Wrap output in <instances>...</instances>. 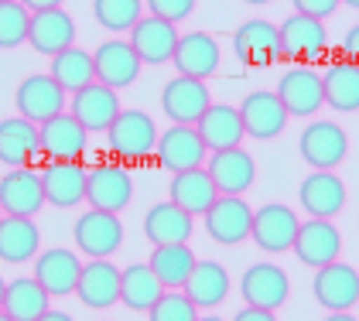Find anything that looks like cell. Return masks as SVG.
Masks as SVG:
<instances>
[{
    "label": "cell",
    "instance_id": "6da1fadb",
    "mask_svg": "<svg viewBox=\"0 0 359 321\" xmlns=\"http://www.w3.org/2000/svg\"><path fill=\"white\" fill-rule=\"evenodd\" d=\"M280 38V62L291 65H311L318 69L322 58L329 55V31L322 21L304 18V14H291L284 25L277 27Z\"/></svg>",
    "mask_w": 359,
    "mask_h": 321
},
{
    "label": "cell",
    "instance_id": "7a4b0ae2",
    "mask_svg": "<svg viewBox=\"0 0 359 321\" xmlns=\"http://www.w3.org/2000/svg\"><path fill=\"white\" fill-rule=\"evenodd\" d=\"M158 127L147 113L140 109H120L116 120L107 130V144H110V154L120 160H140L147 154H154L158 147Z\"/></svg>",
    "mask_w": 359,
    "mask_h": 321
},
{
    "label": "cell",
    "instance_id": "3957f363",
    "mask_svg": "<svg viewBox=\"0 0 359 321\" xmlns=\"http://www.w3.org/2000/svg\"><path fill=\"white\" fill-rule=\"evenodd\" d=\"M134 198V182H130V171L116 160H103V164H93L86 171V202L89 209H100V212H113L120 215Z\"/></svg>",
    "mask_w": 359,
    "mask_h": 321
},
{
    "label": "cell",
    "instance_id": "277c9868",
    "mask_svg": "<svg viewBox=\"0 0 359 321\" xmlns=\"http://www.w3.org/2000/svg\"><path fill=\"white\" fill-rule=\"evenodd\" d=\"M318 76H322L325 103L332 109H342V113L359 109V65L342 48H329V55L318 65Z\"/></svg>",
    "mask_w": 359,
    "mask_h": 321
},
{
    "label": "cell",
    "instance_id": "5b68a950",
    "mask_svg": "<svg viewBox=\"0 0 359 321\" xmlns=\"http://www.w3.org/2000/svg\"><path fill=\"white\" fill-rule=\"evenodd\" d=\"M72 243L83 250L89 260H110L113 253L120 250V243H123V226H120V219L113 212L89 209L86 215L76 219Z\"/></svg>",
    "mask_w": 359,
    "mask_h": 321
},
{
    "label": "cell",
    "instance_id": "8992f818",
    "mask_svg": "<svg viewBox=\"0 0 359 321\" xmlns=\"http://www.w3.org/2000/svg\"><path fill=\"white\" fill-rule=\"evenodd\" d=\"M277 100L284 103L287 116H311L325 107L322 76L311 65H287L277 82Z\"/></svg>",
    "mask_w": 359,
    "mask_h": 321
},
{
    "label": "cell",
    "instance_id": "52a82bcc",
    "mask_svg": "<svg viewBox=\"0 0 359 321\" xmlns=\"http://www.w3.org/2000/svg\"><path fill=\"white\" fill-rule=\"evenodd\" d=\"M14 107H18V116H25V120L41 127L45 120L65 113L69 100H65L62 86L52 76H28L14 89Z\"/></svg>",
    "mask_w": 359,
    "mask_h": 321
},
{
    "label": "cell",
    "instance_id": "ba28073f",
    "mask_svg": "<svg viewBox=\"0 0 359 321\" xmlns=\"http://www.w3.org/2000/svg\"><path fill=\"white\" fill-rule=\"evenodd\" d=\"M298 147L304 164H311L315 171H335L349 154V137L332 120H315L311 127H304Z\"/></svg>",
    "mask_w": 359,
    "mask_h": 321
},
{
    "label": "cell",
    "instance_id": "9c48e42d",
    "mask_svg": "<svg viewBox=\"0 0 359 321\" xmlns=\"http://www.w3.org/2000/svg\"><path fill=\"white\" fill-rule=\"evenodd\" d=\"M41 137V158L45 160H83L89 151V130L72 116L58 113L38 127Z\"/></svg>",
    "mask_w": 359,
    "mask_h": 321
},
{
    "label": "cell",
    "instance_id": "30bf717a",
    "mask_svg": "<svg viewBox=\"0 0 359 321\" xmlns=\"http://www.w3.org/2000/svg\"><path fill=\"white\" fill-rule=\"evenodd\" d=\"M202 219H205V233L219 246H240L250 240L253 212L240 195H219Z\"/></svg>",
    "mask_w": 359,
    "mask_h": 321
},
{
    "label": "cell",
    "instance_id": "8fae6325",
    "mask_svg": "<svg viewBox=\"0 0 359 321\" xmlns=\"http://www.w3.org/2000/svg\"><path fill=\"white\" fill-rule=\"evenodd\" d=\"M311 291L315 301L335 315V311H353L359 304V270L349 264H329V267L315 270V280H311Z\"/></svg>",
    "mask_w": 359,
    "mask_h": 321
},
{
    "label": "cell",
    "instance_id": "7c38bea8",
    "mask_svg": "<svg viewBox=\"0 0 359 321\" xmlns=\"http://www.w3.org/2000/svg\"><path fill=\"white\" fill-rule=\"evenodd\" d=\"M209 107H212V96H209L205 79L178 76V79H171L165 89H161V109L168 113V120H171V123L195 127Z\"/></svg>",
    "mask_w": 359,
    "mask_h": 321
},
{
    "label": "cell",
    "instance_id": "4fadbf2b",
    "mask_svg": "<svg viewBox=\"0 0 359 321\" xmlns=\"http://www.w3.org/2000/svg\"><path fill=\"white\" fill-rule=\"evenodd\" d=\"M294 257L302 260L304 267L318 270V267H329L339 260L342 253V236L339 229L332 226V219H308L298 226V236H294Z\"/></svg>",
    "mask_w": 359,
    "mask_h": 321
},
{
    "label": "cell",
    "instance_id": "5bb4252c",
    "mask_svg": "<svg viewBox=\"0 0 359 321\" xmlns=\"http://www.w3.org/2000/svg\"><path fill=\"white\" fill-rule=\"evenodd\" d=\"M45 202L55 209H72L86 198V164L83 160H45L41 164Z\"/></svg>",
    "mask_w": 359,
    "mask_h": 321
},
{
    "label": "cell",
    "instance_id": "9a60e30c",
    "mask_svg": "<svg viewBox=\"0 0 359 321\" xmlns=\"http://www.w3.org/2000/svg\"><path fill=\"white\" fill-rule=\"evenodd\" d=\"M41 205H45V188H41V175L34 168H11L0 178V209H4V215L34 219Z\"/></svg>",
    "mask_w": 359,
    "mask_h": 321
},
{
    "label": "cell",
    "instance_id": "2e32d148",
    "mask_svg": "<svg viewBox=\"0 0 359 321\" xmlns=\"http://www.w3.org/2000/svg\"><path fill=\"white\" fill-rule=\"evenodd\" d=\"M236 109H240L243 130L250 137H257V140H274V137H280L284 123L291 120L284 103L277 100V93H271V89H253V93H247L243 103Z\"/></svg>",
    "mask_w": 359,
    "mask_h": 321
},
{
    "label": "cell",
    "instance_id": "e0dca14e",
    "mask_svg": "<svg viewBox=\"0 0 359 321\" xmlns=\"http://www.w3.org/2000/svg\"><path fill=\"white\" fill-rule=\"evenodd\" d=\"M298 215L291 212L287 205H264L253 212V226H250V240L257 243L264 253H287L294 246L298 236Z\"/></svg>",
    "mask_w": 359,
    "mask_h": 321
},
{
    "label": "cell",
    "instance_id": "ac0fdd59",
    "mask_svg": "<svg viewBox=\"0 0 359 321\" xmlns=\"http://www.w3.org/2000/svg\"><path fill=\"white\" fill-rule=\"evenodd\" d=\"M233 52L247 69H271L280 62V38L271 21H247L233 34Z\"/></svg>",
    "mask_w": 359,
    "mask_h": 321
},
{
    "label": "cell",
    "instance_id": "d6986e66",
    "mask_svg": "<svg viewBox=\"0 0 359 321\" xmlns=\"http://www.w3.org/2000/svg\"><path fill=\"white\" fill-rule=\"evenodd\" d=\"M69 113L83 123L89 134H107L110 123L120 113V100H116V89L103 86V82H89L86 89L72 93L69 100Z\"/></svg>",
    "mask_w": 359,
    "mask_h": 321
},
{
    "label": "cell",
    "instance_id": "ffe728a7",
    "mask_svg": "<svg viewBox=\"0 0 359 321\" xmlns=\"http://www.w3.org/2000/svg\"><path fill=\"white\" fill-rule=\"evenodd\" d=\"M79 273H83V260L72 250L55 246V250H45V253L34 257V280L48 291V297L76 294Z\"/></svg>",
    "mask_w": 359,
    "mask_h": 321
},
{
    "label": "cell",
    "instance_id": "44dd1931",
    "mask_svg": "<svg viewBox=\"0 0 359 321\" xmlns=\"http://www.w3.org/2000/svg\"><path fill=\"white\" fill-rule=\"evenodd\" d=\"M154 154L161 160V168H168L171 175H178V171H192V168H202V160H205V144H202V137L195 127H185V123H175V127H168V134L158 137V147H154Z\"/></svg>",
    "mask_w": 359,
    "mask_h": 321
},
{
    "label": "cell",
    "instance_id": "7402d4cb",
    "mask_svg": "<svg viewBox=\"0 0 359 321\" xmlns=\"http://www.w3.org/2000/svg\"><path fill=\"white\" fill-rule=\"evenodd\" d=\"M178 76L189 79H209L219 72V41L205 31H192V34H178V45L171 55Z\"/></svg>",
    "mask_w": 359,
    "mask_h": 321
},
{
    "label": "cell",
    "instance_id": "603a6c76",
    "mask_svg": "<svg viewBox=\"0 0 359 321\" xmlns=\"http://www.w3.org/2000/svg\"><path fill=\"white\" fill-rule=\"evenodd\" d=\"M240 294L250 308H264V311H277L287 297H291V280L287 273L274 264H257L243 273L240 280Z\"/></svg>",
    "mask_w": 359,
    "mask_h": 321
},
{
    "label": "cell",
    "instance_id": "cb8c5ba5",
    "mask_svg": "<svg viewBox=\"0 0 359 321\" xmlns=\"http://www.w3.org/2000/svg\"><path fill=\"white\" fill-rule=\"evenodd\" d=\"M175 45H178V27L161 21V18L147 14L130 27V48L137 52L140 65H165L175 55Z\"/></svg>",
    "mask_w": 359,
    "mask_h": 321
},
{
    "label": "cell",
    "instance_id": "d4e9b609",
    "mask_svg": "<svg viewBox=\"0 0 359 321\" xmlns=\"http://www.w3.org/2000/svg\"><path fill=\"white\" fill-rule=\"evenodd\" d=\"M41 158V137L38 123L25 116L0 120V164L7 168H31V160Z\"/></svg>",
    "mask_w": 359,
    "mask_h": 321
},
{
    "label": "cell",
    "instance_id": "484cf974",
    "mask_svg": "<svg viewBox=\"0 0 359 321\" xmlns=\"http://www.w3.org/2000/svg\"><path fill=\"white\" fill-rule=\"evenodd\" d=\"M93 69H96V82L110 86V89H123L137 79L140 72V58L130 48V41H103L96 52H93Z\"/></svg>",
    "mask_w": 359,
    "mask_h": 321
},
{
    "label": "cell",
    "instance_id": "4316f807",
    "mask_svg": "<svg viewBox=\"0 0 359 321\" xmlns=\"http://www.w3.org/2000/svg\"><path fill=\"white\" fill-rule=\"evenodd\" d=\"M28 41H31V48H34L38 55L55 58L58 52L72 48V41H76V25H72V18H69L62 7L38 11V14H31Z\"/></svg>",
    "mask_w": 359,
    "mask_h": 321
},
{
    "label": "cell",
    "instance_id": "83f0119b",
    "mask_svg": "<svg viewBox=\"0 0 359 321\" xmlns=\"http://www.w3.org/2000/svg\"><path fill=\"white\" fill-rule=\"evenodd\" d=\"M76 297L93 311H107L120 301V270L110 260H89L83 264L79 284H76Z\"/></svg>",
    "mask_w": 359,
    "mask_h": 321
},
{
    "label": "cell",
    "instance_id": "f1b7e54d",
    "mask_svg": "<svg viewBox=\"0 0 359 321\" xmlns=\"http://www.w3.org/2000/svg\"><path fill=\"white\" fill-rule=\"evenodd\" d=\"M298 198L311 219H332L346 209V182L335 171H315L302 182Z\"/></svg>",
    "mask_w": 359,
    "mask_h": 321
},
{
    "label": "cell",
    "instance_id": "f546056e",
    "mask_svg": "<svg viewBox=\"0 0 359 321\" xmlns=\"http://www.w3.org/2000/svg\"><path fill=\"white\" fill-rule=\"evenodd\" d=\"M205 171H209V178H212V185H216L219 195H243L253 185V178H257V164H253V158L243 147L212 154L209 164H205Z\"/></svg>",
    "mask_w": 359,
    "mask_h": 321
},
{
    "label": "cell",
    "instance_id": "4dcf8cb0",
    "mask_svg": "<svg viewBox=\"0 0 359 321\" xmlns=\"http://www.w3.org/2000/svg\"><path fill=\"white\" fill-rule=\"evenodd\" d=\"M219 198V191L212 185V178H209V171L205 168H192V171H178L175 178H171V185H168V202H175L182 212L195 215H205L209 212V205Z\"/></svg>",
    "mask_w": 359,
    "mask_h": 321
},
{
    "label": "cell",
    "instance_id": "1f68e13d",
    "mask_svg": "<svg viewBox=\"0 0 359 321\" xmlns=\"http://www.w3.org/2000/svg\"><path fill=\"white\" fill-rule=\"evenodd\" d=\"M195 130L202 137L205 151H212V154L240 147V140L247 137L243 120H240V109L236 107H216V103L202 113V120L195 123Z\"/></svg>",
    "mask_w": 359,
    "mask_h": 321
},
{
    "label": "cell",
    "instance_id": "d6a6232c",
    "mask_svg": "<svg viewBox=\"0 0 359 321\" xmlns=\"http://www.w3.org/2000/svg\"><path fill=\"white\" fill-rule=\"evenodd\" d=\"M195 222L189 212H182L175 202H158L144 215V236L151 246H175V243H189Z\"/></svg>",
    "mask_w": 359,
    "mask_h": 321
},
{
    "label": "cell",
    "instance_id": "836d02e7",
    "mask_svg": "<svg viewBox=\"0 0 359 321\" xmlns=\"http://www.w3.org/2000/svg\"><path fill=\"white\" fill-rule=\"evenodd\" d=\"M38 246H41V233L34 219H21V215L0 219V260L4 264H28L31 257H38Z\"/></svg>",
    "mask_w": 359,
    "mask_h": 321
},
{
    "label": "cell",
    "instance_id": "e575fe53",
    "mask_svg": "<svg viewBox=\"0 0 359 321\" xmlns=\"http://www.w3.org/2000/svg\"><path fill=\"white\" fill-rule=\"evenodd\" d=\"M182 294L192 301L195 308H216L229 294V273L216 260H198L192 270V277L185 280Z\"/></svg>",
    "mask_w": 359,
    "mask_h": 321
},
{
    "label": "cell",
    "instance_id": "d590c367",
    "mask_svg": "<svg viewBox=\"0 0 359 321\" xmlns=\"http://www.w3.org/2000/svg\"><path fill=\"white\" fill-rule=\"evenodd\" d=\"M195 253L189 243H175V246H154V253H151V260H147V267L154 270V277L161 280V287L165 291H182L185 287V280L192 277L195 270Z\"/></svg>",
    "mask_w": 359,
    "mask_h": 321
},
{
    "label": "cell",
    "instance_id": "8d00e7d4",
    "mask_svg": "<svg viewBox=\"0 0 359 321\" xmlns=\"http://www.w3.org/2000/svg\"><path fill=\"white\" fill-rule=\"evenodd\" d=\"M48 291L34 280V277H21V280H11L7 291H4V315L14 321H38L48 311Z\"/></svg>",
    "mask_w": 359,
    "mask_h": 321
},
{
    "label": "cell",
    "instance_id": "74e56055",
    "mask_svg": "<svg viewBox=\"0 0 359 321\" xmlns=\"http://www.w3.org/2000/svg\"><path fill=\"white\" fill-rule=\"evenodd\" d=\"M165 294L161 280L154 277V270L147 264H134V267H123L120 270V301L130 308V311H151L158 304V297Z\"/></svg>",
    "mask_w": 359,
    "mask_h": 321
},
{
    "label": "cell",
    "instance_id": "f35d334b",
    "mask_svg": "<svg viewBox=\"0 0 359 321\" xmlns=\"http://www.w3.org/2000/svg\"><path fill=\"white\" fill-rule=\"evenodd\" d=\"M52 65H48V76L62 86V93H79L86 89L89 82H96V69H93V55L83 52V48H65V52H58L55 58H48Z\"/></svg>",
    "mask_w": 359,
    "mask_h": 321
},
{
    "label": "cell",
    "instance_id": "ab89813d",
    "mask_svg": "<svg viewBox=\"0 0 359 321\" xmlns=\"http://www.w3.org/2000/svg\"><path fill=\"white\" fill-rule=\"evenodd\" d=\"M93 18L107 31H130L140 21V0H93Z\"/></svg>",
    "mask_w": 359,
    "mask_h": 321
},
{
    "label": "cell",
    "instance_id": "60d3db41",
    "mask_svg": "<svg viewBox=\"0 0 359 321\" xmlns=\"http://www.w3.org/2000/svg\"><path fill=\"white\" fill-rule=\"evenodd\" d=\"M31 11L21 0H0V48H18L28 41Z\"/></svg>",
    "mask_w": 359,
    "mask_h": 321
},
{
    "label": "cell",
    "instance_id": "b9f144b4",
    "mask_svg": "<svg viewBox=\"0 0 359 321\" xmlns=\"http://www.w3.org/2000/svg\"><path fill=\"white\" fill-rule=\"evenodd\" d=\"M195 311L198 308L182 291H165L158 297V304L147 311V321H198Z\"/></svg>",
    "mask_w": 359,
    "mask_h": 321
},
{
    "label": "cell",
    "instance_id": "7bdbcfd3",
    "mask_svg": "<svg viewBox=\"0 0 359 321\" xmlns=\"http://www.w3.org/2000/svg\"><path fill=\"white\" fill-rule=\"evenodd\" d=\"M147 7H151V18L178 25V21H185L195 11V0H147Z\"/></svg>",
    "mask_w": 359,
    "mask_h": 321
},
{
    "label": "cell",
    "instance_id": "ee69618b",
    "mask_svg": "<svg viewBox=\"0 0 359 321\" xmlns=\"http://www.w3.org/2000/svg\"><path fill=\"white\" fill-rule=\"evenodd\" d=\"M342 0H294V14H304V18H315V21H325L329 14H335Z\"/></svg>",
    "mask_w": 359,
    "mask_h": 321
},
{
    "label": "cell",
    "instance_id": "f6af8a7d",
    "mask_svg": "<svg viewBox=\"0 0 359 321\" xmlns=\"http://www.w3.org/2000/svg\"><path fill=\"white\" fill-rule=\"evenodd\" d=\"M339 48H342V52L359 65V25H353L349 31H346V38H342V45H339Z\"/></svg>",
    "mask_w": 359,
    "mask_h": 321
},
{
    "label": "cell",
    "instance_id": "bcb514c9",
    "mask_svg": "<svg viewBox=\"0 0 359 321\" xmlns=\"http://www.w3.org/2000/svg\"><path fill=\"white\" fill-rule=\"evenodd\" d=\"M233 321H277V315L274 311H264V308H243V311H240V315H236V318Z\"/></svg>",
    "mask_w": 359,
    "mask_h": 321
},
{
    "label": "cell",
    "instance_id": "7dc6e473",
    "mask_svg": "<svg viewBox=\"0 0 359 321\" xmlns=\"http://www.w3.org/2000/svg\"><path fill=\"white\" fill-rule=\"evenodd\" d=\"M25 7H28L31 14H38V11H52V7H62V0H21Z\"/></svg>",
    "mask_w": 359,
    "mask_h": 321
},
{
    "label": "cell",
    "instance_id": "c3c4849f",
    "mask_svg": "<svg viewBox=\"0 0 359 321\" xmlns=\"http://www.w3.org/2000/svg\"><path fill=\"white\" fill-rule=\"evenodd\" d=\"M38 321H76V318H72V315H65V311H52V308H48Z\"/></svg>",
    "mask_w": 359,
    "mask_h": 321
},
{
    "label": "cell",
    "instance_id": "681fc988",
    "mask_svg": "<svg viewBox=\"0 0 359 321\" xmlns=\"http://www.w3.org/2000/svg\"><path fill=\"white\" fill-rule=\"evenodd\" d=\"M325 321H356V318H353L349 311H335V315H329V318H325Z\"/></svg>",
    "mask_w": 359,
    "mask_h": 321
},
{
    "label": "cell",
    "instance_id": "f907efd6",
    "mask_svg": "<svg viewBox=\"0 0 359 321\" xmlns=\"http://www.w3.org/2000/svg\"><path fill=\"white\" fill-rule=\"evenodd\" d=\"M4 291H7V284H4V277H0V308H4Z\"/></svg>",
    "mask_w": 359,
    "mask_h": 321
},
{
    "label": "cell",
    "instance_id": "816d5d0a",
    "mask_svg": "<svg viewBox=\"0 0 359 321\" xmlns=\"http://www.w3.org/2000/svg\"><path fill=\"white\" fill-rule=\"evenodd\" d=\"M342 4H349V7H359V0H342Z\"/></svg>",
    "mask_w": 359,
    "mask_h": 321
},
{
    "label": "cell",
    "instance_id": "f5cc1de1",
    "mask_svg": "<svg viewBox=\"0 0 359 321\" xmlns=\"http://www.w3.org/2000/svg\"><path fill=\"white\" fill-rule=\"evenodd\" d=\"M198 321H222V318H216V315H209V318H198Z\"/></svg>",
    "mask_w": 359,
    "mask_h": 321
},
{
    "label": "cell",
    "instance_id": "db71d44e",
    "mask_svg": "<svg viewBox=\"0 0 359 321\" xmlns=\"http://www.w3.org/2000/svg\"><path fill=\"white\" fill-rule=\"evenodd\" d=\"M0 321H14V318H7V315H4V311H0Z\"/></svg>",
    "mask_w": 359,
    "mask_h": 321
},
{
    "label": "cell",
    "instance_id": "11a10c76",
    "mask_svg": "<svg viewBox=\"0 0 359 321\" xmlns=\"http://www.w3.org/2000/svg\"><path fill=\"white\" fill-rule=\"evenodd\" d=\"M247 4H267V0H247Z\"/></svg>",
    "mask_w": 359,
    "mask_h": 321
},
{
    "label": "cell",
    "instance_id": "9f6ffc18",
    "mask_svg": "<svg viewBox=\"0 0 359 321\" xmlns=\"http://www.w3.org/2000/svg\"><path fill=\"white\" fill-rule=\"evenodd\" d=\"M0 219H4V209H0Z\"/></svg>",
    "mask_w": 359,
    "mask_h": 321
}]
</instances>
